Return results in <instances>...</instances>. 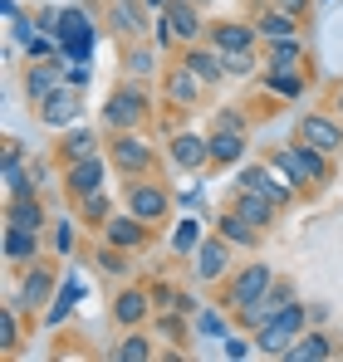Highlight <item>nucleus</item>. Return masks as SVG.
Wrapping results in <instances>:
<instances>
[{
	"label": "nucleus",
	"instance_id": "obj_29",
	"mask_svg": "<svg viewBox=\"0 0 343 362\" xmlns=\"http://www.w3.org/2000/svg\"><path fill=\"white\" fill-rule=\"evenodd\" d=\"M329 358H339L334 333H329V328H304V333L285 348V358H280V362H329Z\"/></svg>",
	"mask_w": 343,
	"mask_h": 362
},
{
	"label": "nucleus",
	"instance_id": "obj_8",
	"mask_svg": "<svg viewBox=\"0 0 343 362\" xmlns=\"http://www.w3.org/2000/svg\"><path fill=\"white\" fill-rule=\"evenodd\" d=\"M235 245L221 235V230H206V240L196 245V255H191V279L201 284V289H216V284H226V274L235 269Z\"/></svg>",
	"mask_w": 343,
	"mask_h": 362
},
{
	"label": "nucleus",
	"instance_id": "obj_6",
	"mask_svg": "<svg viewBox=\"0 0 343 362\" xmlns=\"http://www.w3.org/2000/svg\"><path fill=\"white\" fill-rule=\"evenodd\" d=\"M99 20L89 5H59V25H55V40H59V54L64 59H89L94 54V40H99Z\"/></svg>",
	"mask_w": 343,
	"mask_h": 362
},
{
	"label": "nucleus",
	"instance_id": "obj_27",
	"mask_svg": "<svg viewBox=\"0 0 343 362\" xmlns=\"http://www.w3.org/2000/svg\"><path fill=\"white\" fill-rule=\"evenodd\" d=\"M64 54H55V59H30L25 64V98H30V108L40 103V98H50L59 83H64Z\"/></svg>",
	"mask_w": 343,
	"mask_h": 362
},
{
	"label": "nucleus",
	"instance_id": "obj_46",
	"mask_svg": "<svg viewBox=\"0 0 343 362\" xmlns=\"http://www.w3.org/2000/svg\"><path fill=\"white\" fill-rule=\"evenodd\" d=\"M211 122H216V127H240V132H250V118H245L240 108H221Z\"/></svg>",
	"mask_w": 343,
	"mask_h": 362
},
{
	"label": "nucleus",
	"instance_id": "obj_13",
	"mask_svg": "<svg viewBox=\"0 0 343 362\" xmlns=\"http://www.w3.org/2000/svg\"><path fill=\"white\" fill-rule=\"evenodd\" d=\"M162 78V108H172V113H191V108H201V98H206V83L186 69V64L172 54V64L157 74Z\"/></svg>",
	"mask_w": 343,
	"mask_h": 362
},
{
	"label": "nucleus",
	"instance_id": "obj_51",
	"mask_svg": "<svg viewBox=\"0 0 343 362\" xmlns=\"http://www.w3.org/2000/svg\"><path fill=\"white\" fill-rule=\"evenodd\" d=\"M196 5H216V0H196Z\"/></svg>",
	"mask_w": 343,
	"mask_h": 362
},
{
	"label": "nucleus",
	"instance_id": "obj_11",
	"mask_svg": "<svg viewBox=\"0 0 343 362\" xmlns=\"http://www.w3.org/2000/svg\"><path fill=\"white\" fill-rule=\"evenodd\" d=\"M167 167L172 172H186V177L211 172V137L196 132V127H176L167 137Z\"/></svg>",
	"mask_w": 343,
	"mask_h": 362
},
{
	"label": "nucleus",
	"instance_id": "obj_14",
	"mask_svg": "<svg viewBox=\"0 0 343 362\" xmlns=\"http://www.w3.org/2000/svg\"><path fill=\"white\" fill-rule=\"evenodd\" d=\"M294 299H299L294 279H275V284H270V289H265L260 299H255V303H245V308H235L230 318H235V328H240V333H255V328H265V323H270L275 313H285V308H289Z\"/></svg>",
	"mask_w": 343,
	"mask_h": 362
},
{
	"label": "nucleus",
	"instance_id": "obj_19",
	"mask_svg": "<svg viewBox=\"0 0 343 362\" xmlns=\"http://www.w3.org/2000/svg\"><path fill=\"white\" fill-rule=\"evenodd\" d=\"M0 250H5V264H10V269H25V264L45 259L50 240H45V230H30V226H5Z\"/></svg>",
	"mask_w": 343,
	"mask_h": 362
},
{
	"label": "nucleus",
	"instance_id": "obj_38",
	"mask_svg": "<svg viewBox=\"0 0 343 362\" xmlns=\"http://www.w3.org/2000/svg\"><path fill=\"white\" fill-rule=\"evenodd\" d=\"M113 358L118 362H152V358H157V343L147 338V328H128V333L118 338Z\"/></svg>",
	"mask_w": 343,
	"mask_h": 362
},
{
	"label": "nucleus",
	"instance_id": "obj_21",
	"mask_svg": "<svg viewBox=\"0 0 343 362\" xmlns=\"http://www.w3.org/2000/svg\"><path fill=\"white\" fill-rule=\"evenodd\" d=\"M226 206H230V211H240V216H245L255 230H265V235H270V230L280 226V216H285V211H280L270 196H260V191H245V186H230V201H226Z\"/></svg>",
	"mask_w": 343,
	"mask_h": 362
},
{
	"label": "nucleus",
	"instance_id": "obj_12",
	"mask_svg": "<svg viewBox=\"0 0 343 362\" xmlns=\"http://www.w3.org/2000/svg\"><path fill=\"white\" fill-rule=\"evenodd\" d=\"M294 137L309 142V147H319L324 157H343V118L334 108H309V113H299Z\"/></svg>",
	"mask_w": 343,
	"mask_h": 362
},
{
	"label": "nucleus",
	"instance_id": "obj_37",
	"mask_svg": "<svg viewBox=\"0 0 343 362\" xmlns=\"http://www.w3.org/2000/svg\"><path fill=\"white\" fill-rule=\"evenodd\" d=\"M20 323H30V318L5 299V303H0V353H5V358H15L20 343H25V328H20Z\"/></svg>",
	"mask_w": 343,
	"mask_h": 362
},
{
	"label": "nucleus",
	"instance_id": "obj_45",
	"mask_svg": "<svg viewBox=\"0 0 343 362\" xmlns=\"http://www.w3.org/2000/svg\"><path fill=\"white\" fill-rule=\"evenodd\" d=\"M270 5H280V10H289V15H294V20H304V25L314 20V0H270Z\"/></svg>",
	"mask_w": 343,
	"mask_h": 362
},
{
	"label": "nucleus",
	"instance_id": "obj_49",
	"mask_svg": "<svg viewBox=\"0 0 343 362\" xmlns=\"http://www.w3.org/2000/svg\"><path fill=\"white\" fill-rule=\"evenodd\" d=\"M329 108L343 118V83H334V93H329Z\"/></svg>",
	"mask_w": 343,
	"mask_h": 362
},
{
	"label": "nucleus",
	"instance_id": "obj_28",
	"mask_svg": "<svg viewBox=\"0 0 343 362\" xmlns=\"http://www.w3.org/2000/svg\"><path fill=\"white\" fill-rule=\"evenodd\" d=\"M176 59L186 64V69H191V74H196L206 88L226 83V59H221V49H216V45H206V40H201V45H186V49H176Z\"/></svg>",
	"mask_w": 343,
	"mask_h": 362
},
{
	"label": "nucleus",
	"instance_id": "obj_15",
	"mask_svg": "<svg viewBox=\"0 0 343 362\" xmlns=\"http://www.w3.org/2000/svg\"><path fill=\"white\" fill-rule=\"evenodd\" d=\"M152 25H157V15L142 0H108V10H103V30H113L118 45L123 40H152Z\"/></svg>",
	"mask_w": 343,
	"mask_h": 362
},
{
	"label": "nucleus",
	"instance_id": "obj_41",
	"mask_svg": "<svg viewBox=\"0 0 343 362\" xmlns=\"http://www.w3.org/2000/svg\"><path fill=\"white\" fill-rule=\"evenodd\" d=\"M201 240H206V226H201L196 216H186V221L172 226V255H176V259H191Z\"/></svg>",
	"mask_w": 343,
	"mask_h": 362
},
{
	"label": "nucleus",
	"instance_id": "obj_50",
	"mask_svg": "<svg viewBox=\"0 0 343 362\" xmlns=\"http://www.w3.org/2000/svg\"><path fill=\"white\" fill-rule=\"evenodd\" d=\"M142 5H147V10H152V15H162V10H167L172 0H142Z\"/></svg>",
	"mask_w": 343,
	"mask_h": 362
},
{
	"label": "nucleus",
	"instance_id": "obj_1",
	"mask_svg": "<svg viewBox=\"0 0 343 362\" xmlns=\"http://www.w3.org/2000/svg\"><path fill=\"white\" fill-rule=\"evenodd\" d=\"M270 162L299 186V196H319L324 186H334V157H324L319 147H309L299 137L285 147H270Z\"/></svg>",
	"mask_w": 343,
	"mask_h": 362
},
{
	"label": "nucleus",
	"instance_id": "obj_32",
	"mask_svg": "<svg viewBox=\"0 0 343 362\" xmlns=\"http://www.w3.org/2000/svg\"><path fill=\"white\" fill-rule=\"evenodd\" d=\"M216 230H221V235H226V240L235 245L240 255H255V250L265 245V230H255V226H250L240 211H230V206L221 211V216H216Z\"/></svg>",
	"mask_w": 343,
	"mask_h": 362
},
{
	"label": "nucleus",
	"instance_id": "obj_43",
	"mask_svg": "<svg viewBox=\"0 0 343 362\" xmlns=\"http://www.w3.org/2000/svg\"><path fill=\"white\" fill-rule=\"evenodd\" d=\"M221 59H226V78H255V74L265 69L260 49H230V54H221Z\"/></svg>",
	"mask_w": 343,
	"mask_h": 362
},
{
	"label": "nucleus",
	"instance_id": "obj_26",
	"mask_svg": "<svg viewBox=\"0 0 343 362\" xmlns=\"http://www.w3.org/2000/svg\"><path fill=\"white\" fill-rule=\"evenodd\" d=\"M103 152V137L94 132V127H64L59 132V142H55V162L59 167H74V162H84V157H99Z\"/></svg>",
	"mask_w": 343,
	"mask_h": 362
},
{
	"label": "nucleus",
	"instance_id": "obj_47",
	"mask_svg": "<svg viewBox=\"0 0 343 362\" xmlns=\"http://www.w3.org/2000/svg\"><path fill=\"white\" fill-rule=\"evenodd\" d=\"M324 318H329V303H309V328H324Z\"/></svg>",
	"mask_w": 343,
	"mask_h": 362
},
{
	"label": "nucleus",
	"instance_id": "obj_36",
	"mask_svg": "<svg viewBox=\"0 0 343 362\" xmlns=\"http://www.w3.org/2000/svg\"><path fill=\"white\" fill-rule=\"evenodd\" d=\"M69 211H74L84 226H94V230H103V226L118 216V211H113V196H108V186H103V191H94V196H84V201H74Z\"/></svg>",
	"mask_w": 343,
	"mask_h": 362
},
{
	"label": "nucleus",
	"instance_id": "obj_39",
	"mask_svg": "<svg viewBox=\"0 0 343 362\" xmlns=\"http://www.w3.org/2000/svg\"><path fill=\"white\" fill-rule=\"evenodd\" d=\"M191 328H196V338H226L230 328H235V318H230L221 303H206V308L191 313Z\"/></svg>",
	"mask_w": 343,
	"mask_h": 362
},
{
	"label": "nucleus",
	"instance_id": "obj_44",
	"mask_svg": "<svg viewBox=\"0 0 343 362\" xmlns=\"http://www.w3.org/2000/svg\"><path fill=\"white\" fill-rule=\"evenodd\" d=\"M221 353H226L230 362L250 358V353H255V338H250V333H240V328H230L226 338H221Z\"/></svg>",
	"mask_w": 343,
	"mask_h": 362
},
{
	"label": "nucleus",
	"instance_id": "obj_18",
	"mask_svg": "<svg viewBox=\"0 0 343 362\" xmlns=\"http://www.w3.org/2000/svg\"><path fill=\"white\" fill-rule=\"evenodd\" d=\"M79 113H84V88H74V83H59L50 98H40V103H35V118L45 122V127H55V132L74 127Z\"/></svg>",
	"mask_w": 343,
	"mask_h": 362
},
{
	"label": "nucleus",
	"instance_id": "obj_17",
	"mask_svg": "<svg viewBox=\"0 0 343 362\" xmlns=\"http://www.w3.org/2000/svg\"><path fill=\"white\" fill-rule=\"evenodd\" d=\"M108 172H113L108 152H99V157H84V162L64 167V196H69V206H74V201H84V196H94V191H103V186H108Z\"/></svg>",
	"mask_w": 343,
	"mask_h": 362
},
{
	"label": "nucleus",
	"instance_id": "obj_24",
	"mask_svg": "<svg viewBox=\"0 0 343 362\" xmlns=\"http://www.w3.org/2000/svg\"><path fill=\"white\" fill-rule=\"evenodd\" d=\"M206 137H211V172H230V167L245 162L250 132H240V127H216V122H211Z\"/></svg>",
	"mask_w": 343,
	"mask_h": 362
},
{
	"label": "nucleus",
	"instance_id": "obj_34",
	"mask_svg": "<svg viewBox=\"0 0 343 362\" xmlns=\"http://www.w3.org/2000/svg\"><path fill=\"white\" fill-rule=\"evenodd\" d=\"M260 59L265 69H309V49H304V40H270V45H260Z\"/></svg>",
	"mask_w": 343,
	"mask_h": 362
},
{
	"label": "nucleus",
	"instance_id": "obj_5",
	"mask_svg": "<svg viewBox=\"0 0 343 362\" xmlns=\"http://www.w3.org/2000/svg\"><path fill=\"white\" fill-rule=\"evenodd\" d=\"M275 279H280V274H275L265 259H255V255H250L245 264H235V269L226 274V284H216V303H221L226 313H235V308L255 303L270 284H275Z\"/></svg>",
	"mask_w": 343,
	"mask_h": 362
},
{
	"label": "nucleus",
	"instance_id": "obj_23",
	"mask_svg": "<svg viewBox=\"0 0 343 362\" xmlns=\"http://www.w3.org/2000/svg\"><path fill=\"white\" fill-rule=\"evenodd\" d=\"M152 230H157V226L137 221L133 211H118V216L103 226V230H99V235H103L108 245H118V250H128V255H137V250H147V245H152Z\"/></svg>",
	"mask_w": 343,
	"mask_h": 362
},
{
	"label": "nucleus",
	"instance_id": "obj_16",
	"mask_svg": "<svg viewBox=\"0 0 343 362\" xmlns=\"http://www.w3.org/2000/svg\"><path fill=\"white\" fill-rule=\"evenodd\" d=\"M152 313H157V299H152V289H142V284H123L113 294V303H108V318H113L123 333H128V328H147Z\"/></svg>",
	"mask_w": 343,
	"mask_h": 362
},
{
	"label": "nucleus",
	"instance_id": "obj_25",
	"mask_svg": "<svg viewBox=\"0 0 343 362\" xmlns=\"http://www.w3.org/2000/svg\"><path fill=\"white\" fill-rule=\"evenodd\" d=\"M250 25H255L260 45H270V40H299V35H304V20H294L289 10L270 5V0H260V10L250 15Z\"/></svg>",
	"mask_w": 343,
	"mask_h": 362
},
{
	"label": "nucleus",
	"instance_id": "obj_31",
	"mask_svg": "<svg viewBox=\"0 0 343 362\" xmlns=\"http://www.w3.org/2000/svg\"><path fill=\"white\" fill-rule=\"evenodd\" d=\"M206 45H216L221 54H230V49H260V35H255L250 20H211Z\"/></svg>",
	"mask_w": 343,
	"mask_h": 362
},
{
	"label": "nucleus",
	"instance_id": "obj_3",
	"mask_svg": "<svg viewBox=\"0 0 343 362\" xmlns=\"http://www.w3.org/2000/svg\"><path fill=\"white\" fill-rule=\"evenodd\" d=\"M20 279H15V289H10V303L30 318V323H40L45 318V308L55 299L59 279H64V269H59L55 255H45V259H35V264H25V269H15Z\"/></svg>",
	"mask_w": 343,
	"mask_h": 362
},
{
	"label": "nucleus",
	"instance_id": "obj_4",
	"mask_svg": "<svg viewBox=\"0 0 343 362\" xmlns=\"http://www.w3.org/2000/svg\"><path fill=\"white\" fill-rule=\"evenodd\" d=\"M123 211H133L147 226H167L176 211V191L162 186L157 177H128L123 181Z\"/></svg>",
	"mask_w": 343,
	"mask_h": 362
},
{
	"label": "nucleus",
	"instance_id": "obj_2",
	"mask_svg": "<svg viewBox=\"0 0 343 362\" xmlns=\"http://www.w3.org/2000/svg\"><path fill=\"white\" fill-rule=\"evenodd\" d=\"M99 118L108 132H142L152 122V88L142 78H118L99 108Z\"/></svg>",
	"mask_w": 343,
	"mask_h": 362
},
{
	"label": "nucleus",
	"instance_id": "obj_7",
	"mask_svg": "<svg viewBox=\"0 0 343 362\" xmlns=\"http://www.w3.org/2000/svg\"><path fill=\"white\" fill-rule=\"evenodd\" d=\"M304 328H309V303L294 299L285 313H275L265 328H255V333H250V338H255V353H260V358H285V348L304 333Z\"/></svg>",
	"mask_w": 343,
	"mask_h": 362
},
{
	"label": "nucleus",
	"instance_id": "obj_20",
	"mask_svg": "<svg viewBox=\"0 0 343 362\" xmlns=\"http://www.w3.org/2000/svg\"><path fill=\"white\" fill-rule=\"evenodd\" d=\"M162 20L172 25V35L181 40V49H186V45H201V40H206V30H211L206 5H196V0H172L167 10H162Z\"/></svg>",
	"mask_w": 343,
	"mask_h": 362
},
{
	"label": "nucleus",
	"instance_id": "obj_22",
	"mask_svg": "<svg viewBox=\"0 0 343 362\" xmlns=\"http://www.w3.org/2000/svg\"><path fill=\"white\" fill-rule=\"evenodd\" d=\"M118 64H123V78H152V74H162V49H157V40H123L118 45Z\"/></svg>",
	"mask_w": 343,
	"mask_h": 362
},
{
	"label": "nucleus",
	"instance_id": "obj_42",
	"mask_svg": "<svg viewBox=\"0 0 343 362\" xmlns=\"http://www.w3.org/2000/svg\"><path fill=\"white\" fill-rule=\"evenodd\" d=\"M94 269L99 274H108V279H128V250H118V245H108L103 235H99V245H94Z\"/></svg>",
	"mask_w": 343,
	"mask_h": 362
},
{
	"label": "nucleus",
	"instance_id": "obj_35",
	"mask_svg": "<svg viewBox=\"0 0 343 362\" xmlns=\"http://www.w3.org/2000/svg\"><path fill=\"white\" fill-rule=\"evenodd\" d=\"M79 216L69 211V216H59V221H50V230H45V240H50V255L55 259H69L74 250H79Z\"/></svg>",
	"mask_w": 343,
	"mask_h": 362
},
{
	"label": "nucleus",
	"instance_id": "obj_33",
	"mask_svg": "<svg viewBox=\"0 0 343 362\" xmlns=\"http://www.w3.org/2000/svg\"><path fill=\"white\" fill-rule=\"evenodd\" d=\"M79 299H84V284H79L74 274H64V279H59V289H55V299H50V308H45V318H40V323H45V328H64Z\"/></svg>",
	"mask_w": 343,
	"mask_h": 362
},
{
	"label": "nucleus",
	"instance_id": "obj_9",
	"mask_svg": "<svg viewBox=\"0 0 343 362\" xmlns=\"http://www.w3.org/2000/svg\"><path fill=\"white\" fill-rule=\"evenodd\" d=\"M103 152H108V162H113V172L123 181L128 177H152V167H157V147H152L142 132H113V142H108Z\"/></svg>",
	"mask_w": 343,
	"mask_h": 362
},
{
	"label": "nucleus",
	"instance_id": "obj_10",
	"mask_svg": "<svg viewBox=\"0 0 343 362\" xmlns=\"http://www.w3.org/2000/svg\"><path fill=\"white\" fill-rule=\"evenodd\" d=\"M235 186H245V191H260V196H270L280 211H289L294 201H304L299 196V186L275 167V162H250V167H240L235 172Z\"/></svg>",
	"mask_w": 343,
	"mask_h": 362
},
{
	"label": "nucleus",
	"instance_id": "obj_30",
	"mask_svg": "<svg viewBox=\"0 0 343 362\" xmlns=\"http://www.w3.org/2000/svg\"><path fill=\"white\" fill-rule=\"evenodd\" d=\"M50 206L40 201V191L25 196H5V226H30V230H50Z\"/></svg>",
	"mask_w": 343,
	"mask_h": 362
},
{
	"label": "nucleus",
	"instance_id": "obj_40",
	"mask_svg": "<svg viewBox=\"0 0 343 362\" xmlns=\"http://www.w3.org/2000/svg\"><path fill=\"white\" fill-rule=\"evenodd\" d=\"M309 83V69H265V93L275 98H299Z\"/></svg>",
	"mask_w": 343,
	"mask_h": 362
},
{
	"label": "nucleus",
	"instance_id": "obj_48",
	"mask_svg": "<svg viewBox=\"0 0 343 362\" xmlns=\"http://www.w3.org/2000/svg\"><path fill=\"white\" fill-rule=\"evenodd\" d=\"M0 10H5V25H15V20H20V15H25V10H20V0H5V5H0Z\"/></svg>",
	"mask_w": 343,
	"mask_h": 362
}]
</instances>
